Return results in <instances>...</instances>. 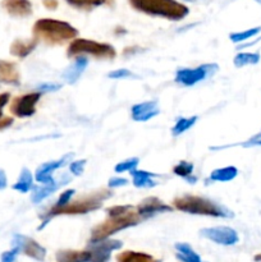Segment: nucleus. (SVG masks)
I'll list each match as a JSON object with an SVG mask.
<instances>
[{
	"label": "nucleus",
	"mask_w": 261,
	"mask_h": 262,
	"mask_svg": "<svg viewBox=\"0 0 261 262\" xmlns=\"http://www.w3.org/2000/svg\"><path fill=\"white\" fill-rule=\"evenodd\" d=\"M106 214L107 219L92 229L91 238H90L91 243L109 239L110 235L122 232L127 228L135 227L143 220L138 215L136 207L130 205H117V206L107 207Z\"/></svg>",
	"instance_id": "obj_1"
},
{
	"label": "nucleus",
	"mask_w": 261,
	"mask_h": 262,
	"mask_svg": "<svg viewBox=\"0 0 261 262\" xmlns=\"http://www.w3.org/2000/svg\"><path fill=\"white\" fill-rule=\"evenodd\" d=\"M112 196L113 192L109 191V189H100V191L94 192V193L81 197L76 201H71L61 209H49L41 216L42 217V224L38 227V230H42L53 217L59 216V215H84L87 212L99 210L102 206V202L106 201Z\"/></svg>",
	"instance_id": "obj_2"
},
{
	"label": "nucleus",
	"mask_w": 261,
	"mask_h": 262,
	"mask_svg": "<svg viewBox=\"0 0 261 262\" xmlns=\"http://www.w3.org/2000/svg\"><path fill=\"white\" fill-rule=\"evenodd\" d=\"M33 38L44 41L48 45H63L69 40H73L78 35V31L64 20L42 18L36 20L32 28Z\"/></svg>",
	"instance_id": "obj_3"
},
{
	"label": "nucleus",
	"mask_w": 261,
	"mask_h": 262,
	"mask_svg": "<svg viewBox=\"0 0 261 262\" xmlns=\"http://www.w3.org/2000/svg\"><path fill=\"white\" fill-rule=\"evenodd\" d=\"M128 3L137 12L169 20H181L189 13L188 8L177 0H128Z\"/></svg>",
	"instance_id": "obj_4"
},
{
	"label": "nucleus",
	"mask_w": 261,
	"mask_h": 262,
	"mask_svg": "<svg viewBox=\"0 0 261 262\" xmlns=\"http://www.w3.org/2000/svg\"><path fill=\"white\" fill-rule=\"evenodd\" d=\"M173 206L182 212L192 215H205V216L212 217H233L230 210L216 202L211 201L209 199L200 196H191V194H184V196L176 197L173 201Z\"/></svg>",
	"instance_id": "obj_5"
},
{
	"label": "nucleus",
	"mask_w": 261,
	"mask_h": 262,
	"mask_svg": "<svg viewBox=\"0 0 261 262\" xmlns=\"http://www.w3.org/2000/svg\"><path fill=\"white\" fill-rule=\"evenodd\" d=\"M81 55H92L97 59H114L117 56V50L110 43L97 42L87 38H76L69 43L67 56L74 58Z\"/></svg>",
	"instance_id": "obj_6"
},
{
	"label": "nucleus",
	"mask_w": 261,
	"mask_h": 262,
	"mask_svg": "<svg viewBox=\"0 0 261 262\" xmlns=\"http://www.w3.org/2000/svg\"><path fill=\"white\" fill-rule=\"evenodd\" d=\"M219 69L217 64H204L197 68H181L176 73V82L183 86H193L204 81L207 76L215 73Z\"/></svg>",
	"instance_id": "obj_7"
},
{
	"label": "nucleus",
	"mask_w": 261,
	"mask_h": 262,
	"mask_svg": "<svg viewBox=\"0 0 261 262\" xmlns=\"http://www.w3.org/2000/svg\"><path fill=\"white\" fill-rule=\"evenodd\" d=\"M41 99V92H31L13 99L9 110L14 117L28 118L36 113V105Z\"/></svg>",
	"instance_id": "obj_8"
},
{
	"label": "nucleus",
	"mask_w": 261,
	"mask_h": 262,
	"mask_svg": "<svg viewBox=\"0 0 261 262\" xmlns=\"http://www.w3.org/2000/svg\"><path fill=\"white\" fill-rule=\"evenodd\" d=\"M123 243L118 239H105L100 242L89 243L87 251L91 255V261L90 262H109L112 252L120 250Z\"/></svg>",
	"instance_id": "obj_9"
},
{
	"label": "nucleus",
	"mask_w": 261,
	"mask_h": 262,
	"mask_svg": "<svg viewBox=\"0 0 261 262\" xmlns=\"http://www.w3.org/2000/svg\"><path fill=\"white\" fill-rule=\"evenodd\" d=\"M13 247L18 248L19 253L22 252L23 255L28 256V257L33 258L36 261L42 262L46 257V250L40 245V243L36 242L35 239L30 237H26L22 234H15L13 237L12 242Z\"/></svg>",
	"instance_id": "obj_10"
},
{
	"label": "nucleus",
	"mask_w": 261,
	"mask_h": 262,
	"mask_svg": "<svg viewBox=\"0 0 261 262\" xmlns=\"http://www.w3.org/2000/svg\"><path fill=\"white\" fill-rule=\"evenodd\" d=\"M200 234L220 246H234L240 241L238 233L229 227L205 228L200 230Z\"/></svg>",
	"instance_id": "obj_11"
},
{
	"label": "nucleus",
	"mask_w": 261,
	"mask_h": 262,
	"mask_svg": "<svg viewBox=\"0 0 261 262\" xmlns=\"http://www.w3.org/2000/svg\"><path fill=\"white\" fill-rule=\"evenodd\" d=\"M138 215L142 219H148V217L154 216L156 214H164V212L173 211V207L169 206L168 204L161 201L158 197H147V199L142 200L140 204L136 207Z\"/></svg>",
	"instance_id": "obj_12"
},
{
	"label": "nucleus",
	"mask_w": 261,
	"mask_h": 262,
	"mask_svg": "<svg viewBox=\"0 0 261 262\" xmlns=\"http://www.w3.org/2000/svg\"><path fill=\"white\" fill-rule=\"evenodd\" d=\"M72 156L73 155H72V154H69V155H66L64 158H61L60 160L48 161V163H44L42 165H40L37 169H36V173H35L36 181L40 182V183H42V184L53 183L54 171H55L56 169H59V168H61V166L66 165Z\"/></svg>",
	"instance_id": "obj_13"
},
{
	"label": "nucleus",
	"mask_w": 261,
	"mask_h": 262,
	"mask_svg": "<svg viewBox=\"0 0 261 262\" xmlns=\"http://www.w3.org/2000/svg\"><path fill=\"white\" fill-rule=\"evenodd\" d=\"M130 114L132 119L136 122H147L160 114V109L156 101H145L133 105Z\"/></svg>",
	"instance_id": "obj_14"
},
{
	"label": "nucleus",
	"mask_w": 261,
	"mask_h": 262,
	"mask_svg": "<svg viewBox=\"0 0 261 262\" xmlns=\"http://www.w3.org/2000/svg\"><path fill=\"white\" fill-rule=\"evenodd\" d=\"M2 7L12 17L25 18L32 14V4L30 0H3Z\"/></svg>",
	"instance_id": "obj_15"
},
{
	"label": "nucleus",
	"mask_w": 261,
	"mask_h": 262,
	"mask_svg": "<svg viewBox=\"0 0 261 262\" xmlns=\"http://www.w3.org/2000/svg\"><path fill=\"white\" fill-rule=\"evenodd\" d=\"M69 181H71L69 177L63 176V179H60V181H54L53 183L44 184V186L41 187H35V188H33L32 194H31V200H32L33 204H40L42 200H45L46 197L53 194L56 189H59L61 186L68 183Z\"/></svg>",
	"instance_id": "obj_16"
},
{
	"label": "nucleus",
	"mask_w": 261,
	"mask_h": 262,
	"mask_svg": "<svg viewBox=\"0 0 261 262\" xmlns=\"http://www.w3.org/2000/svg\"><path fill=\"white\" fill-rule=\"evenodd\" d=\"M0 83L12 84V86H18L20 83L17 64L0 59Z\"/></svg>",
	"instance_id": "obj_17"
},
{
	"label": "nucleus",
	"mask_w": 261,
	"mask_h": 262,
	"mask_svg": "<svg viewBox=\"0 0 261 262\" xmlns=\"http://www.w3.org/2000/svg\"><path fill=\"white\" fill-rule=\"evenodd\" d=\"M87 66H89V59H87V56H78V58L76 59V61L64 71L63 79L71 84L76 83V81L82 76V73H83V71L86 69Z\"/></svg>",
	"instance_id": "obj_18"
},
{
	"label": "nucleus",
	"mask_w": 261,
	"mask_h": 262,
	"mask_svg": "<svg viewBox=\"0 0 261 262\" xmlns=\"http://www.w3.org/2000/svg\"><path fill=\"white\" fill-rule=\"evenodd\" d=\"M38 41L36 38H31V40H15L13 41L10 45V54L17 58H26L30 55L37 46Z\"/></svg>",
	"instance_id": "obj_19"
},
{
	"label": "nucleus",
	"mask_w": 261,
	"mask_h": 262,
	"mask_svg": "<svg viewBox=\"0 0 261 262\" xmlns=\"http://www.w3.org/2000/svg\"><path fill=\"white\" fill-rule=\"evenodd\" d=\"M56 262H90L91 255L87 250L76 251V250H61L56 252Z\"/></svg>",
	"instance_id": "obj_20"
},
{
	"label": "nucleus",
	"mask_w": 261,
	"mask_h": 262,
	"mask_svg": "<svg viewBox=\"0 0 261 262\" xmlns=\"http://www.w3.org/2000/svg\"><path fill=\"white\" fill-rule=\"evenodd\" d=\"M132 176V183L133 186L137 188H150V187H155L156 182L153 181V177H156L154 173L146 170H132L129 171Z\"/></svg>",
	"instance_id": "obj_21"
},
{
	"label": "nucleus",
	"mask_w": 261,
	"mask_h": 262,
	"mask_svg": "<svg viewBox=\"0 0 261 262\" xmlns=\"http://www.w3.org/2000/svg\"><path fill=\"white\" fill-rule=\"evenodd\" d=\"M117 262H160L154 256L137 251H123L117 255Z\"/></svg>",
	"instance_id": "obj_22"
},
{
	"label": "nucleus",
	"mask_w": 261,
	"mask_h": 262,
	"mask_svg": "<svg viewBox=\"0 0 261 262\" xmlns=\"http://www.w3.org/2000/svg\"><path fill=\"white\" fill-rule=\"evenodd\" d=\"M177 258L182 262H202L201 257L192 250L188 243H176Z\"/></svg>",
	"instance_id": "obj_23"
},
{
	"label": "nucleus",
	"mask_w": 261,
	"mask_h": 262,
	"mask_svg": "<svg viewBox=\"0 0 261 262\" xmlns=\"http://www.w3.org/2000/svg\"><path fill=\"white\" fill-rule=\"evenodd\" d=\"M238 176V169L235 166H225V168L215 169L210 174V179L214 182H229Z\"/></svg>",
	"instance_id": "obj_24"
},
{
	"label": "nucleus",
	"mask_w": 261,
	"mask_h": 262,
	"mask_svg": "<svg viewBox=\"0 0 261 262\" xmlns=\"http://www.w3.org/2000/svg\"><path fill=\"white\" fill-rule=\"evenodd\" d=\"M33 187V178L31 171L27 168H23L20 171V176L18 181L13 184V189L14 191L20 192V193H27L31 188Z\"/></svg>",
	"instance_id": "obj_25"
},
{
	"label": "nucleus",
	"mask_w": 261,
	"mask_h": 262,
	"mask_svg": "<svg viewBox=\"0 0 261 262\" xmlns=\"http://www.w3.org/2000/svg\"><path fill=\"white\" fill-rule=\"evenodd\" d=\"M258 61H260V54L258 53H240L235 55L233 63L237 68H242L246 66L257 64Z\"/></svg>",
	"instance_id": "obj_26"
},
{
	"label": "nucleus",
	"mask_w": 261,
	"mask_h": 262,
	"mask_svg": "<svg viewBox=\"0 0 261 262\" xmlns=\"http://www.w3.org/2000/svg\"><path fill=\"white\" fill-rule=\"evenodd\" d=\"M71 7L81 10H91L94 8L100 7L110 3V0H66Z\"/></svg>",
	"instance_id": "obj_27"
},
{
	"label": "nucleus",
	"mask_w": 261,
	"mask_h": 262,
	"mask_svg": "<svg viewBox=\"0 0 261 262\" xmlns=\"http://www.w3.org/2000/svg\"><path fill=\"white\" fill-rule=\"evenodd\" d=\"M197 119H199V117H196V115L191 118H178L176 124H174L173 129H171V135L173 136L182 135V133H184L186 130H188L189 128L197 122Z\"/></svg>",
	"instance_id": "obj_28"
},
{
	"label": "nucleus",
	"mask_w": 261,
	"mask_h": 262,
	"mask_svg": "<svg viewBox=\"0 0 261 262\" xmlns=\"http://www.w3.org/2000/svg\"><path fill=\"white\" fill-rule=\"evenodd\" d=\"M173 173L187 181L192 176V173H193V164L188 163V161H181V163L177 164L173 168Z\"/></svg>",
	"instance_id": "obj_29"
},
{
	"label": "nucleus",
	"mask_w": 261,
	"mask_h": 262,
	"mask_svg": "<svg viewBox=\"0 0 261 262\" xmlns=\"http://www.w3.org/2000/svg\"><path fill=\"white\" fill-rule=\"evenodd\" d=\"M260 31H261V27H255V28H251V30L243 31V32L230 33L229 37L233 42H242V41H246L248 40V38L253 37L255 35H257Z\"/></svg>",
	"instance_id": "obj_30"
},
{
	"label": "nucleus",
	"mask_w": 261,
	"mask_h": 262,
	"mask_svg": "<svg viewBox=\"0 0 261 262\" xmlns=\"http://www.w3.org/2000/svg\"><path fill=\"white\" fill-rule=\"evenodd\" d=\"M138 163H140V159H138V158L127 159V160L120 161V163H118L117 165H115L114 170L117 171V173H124V171H132V170H135L136 166L138 165Z\"/></svg>",
	"instance_id": "obj_31"
},
{
	"label": "nucleus",
	"mask_w": 261,
	"mask_h": 262,
	"mask_svg": "<svg viewBox=\"0 0 261 262\" xmlns=\"http://www.w3.org/2000/svg\"><path fill=\"white\" fill-rule=\"evenodd\" d=\"M74 193H76V191H74V189H68V191L63 192V193L60 194V197H59L58 201H56V204L54 205V206H51L50 209L56 210V209H61V207H64L67 204H69V202H71L72 197H73Z\"/></svg>",
	"instance_id": "obj_32"
},
{
	"label": "nucleus",
	"mask_w": 261,
	"mask_h": 262,
	"mask_svg": "<svg viewBox=\"0 0 261 262\" xmlns=\"http://www.w3.org/2000/svg\"><path fill=\"white\" fill-rule=\"evenodd\" d=\"M132 72L128 71V69L122 68V69H115V71L107 73V77L112 79H122V78H129L132 77Z\"/></svg>",
	"instance_id": "obj_33"
},
{
	"label": "nucleus",
	"mask_w": 261,
	"mask_h": 262,
	"mask_svg": "<svg viewBox=\"0 0 261 262\" xmlns=\"http://www.w3.org/2000/svg\"><path fill=\"white\" fill-rule=\"evenodd\" d=\"M84 166H86V160H78V161H73L69 165V170L73 176H81L84 170Z\"/></svg>",
	"instance_id": "obj_34"
},
{
	"label": "nucleus",
	"mask_w": 261,
	"mask_h": 262,
	"mask_svg": "<svg viewBox=\"0 0 261 262\" xmlns=\"http://www.w3.org/2000/svg\"><path fill=\"white\" fill-rule=\"evenodd\" d=\"M18 253H19L18 248L13 247L10 251H7V252L2 253V258H0V262H15V258H17Z\"/></svg>",
	"instance_id": "obj_35"
},
{
	"label": "nucleus",
	"mask_w": 261,
	"mask_h": 262,
	"mask_svg": "<svg viewBox=\"0 0 261 262\" xmlns=\"http://www.w3.org/2000/svg\"><path fill=\"white\" fill-rule=\"evenodd\" d=\"M242 147H253V146H261V130L258 133H256L255 136H252L251 138H248L246 142L241 143Z\"/></svg>",
	"instance_id": "obj_36"
},
{
	"label": "nucleus",
	"mask_w": 261,
	"mask_h": 262,
	"mask_svg": "<svg viewBox=\"0 0 261 262\" xmlns=\"http://www.w3.org/2000/svg\"><path fill=\"white\" fill-rule=\"evenodd\" d=\"M61 89V84L59 83H42L37 87V90L44 92H54V91H58V90Z\"/></svg>",
	"instance_id": "obj_37"
},
{
	"label": "nucleus",
	"mask_w": 261,
	"mask_h": 262,
	"mask_svg": "<svg viewBox=\"0 0 261 262\" xmlns=\"http://www.w3.org/2000/svg\"><path fill=\"white\" fill-rule=\"evenodd\" d=\"M127 184H128V179H125V178H110L109 179V187H112V188L127 186Z\"/></svg>",
	"instance_id": "obj_38"
},
{
	"label": "nucleus",
	"mask_w": 261,
	"mask_h": 262,
	"mask_svg": "<svg viewBox=\"0 0 261 262\" xmlns=\"http://www.w3.org/2000/svg\"><path fill=\"white\" fill-rule=\"evenodd\" d=\"M10 99V94L4 92V94H0V118H3V107L8 104Z\"/></svg>",
	"instance_id": "obj_39"
},
{
	"label": "nucleus",
	"mask_w": 261,
	"mask_h": 262,
	"mask_svg": "<svg viewBox=\"0 0 261 262\" xmlns=\"http://www.w3.org/2000/svg\"><path fill=\"white\" fill-rule=\"evenodd\" d=\"M12 124H13V118H10V117L0 118V130L7 129V128L10 127Z\"/></svg>",
	"instance_id": "obj_40"
},
{
	"label": "nucleus",
	"mask_w": 261,
	"mask_h": 262,
	"mask_svg": "<svg viewBox=\"0 0 261 262\" xmlns=\"http://www.w3.org/2000/svg\"><path fill=\"white\" fill-rule=\"evenodd\" d=\"M42 4L46 9L49 10H55L58 8L59 2L58 0H42Z\"/></svg>",
	"instance_id": "obj_41"
},
{
	"label": "nucleus",
	"mask_w": 261,
	"mask_h": 262,
	"mask_svg": "<svg viewBox=\"0 0 261 262\" xmlns=\"http://www.w3.org/2000/svg\"><path fill=\"white\" fill-rule=\"evenodd\" d=\"M7 184H8L7 176H5L4 170H2V169H0V191L5 188V187H7Z\"/></svg>",
	"instance_id": "obj_42"
},
{
	"label": "nucleus",
	"mask_w": 261,
	"mask_h": 262,
	"mask_svg": "<svg viewBox=\"0 0 261 262\" xmlns=\"http://www.w3.org/2000/svg\"><path fill=\"white\" fill-rule=\"evenodd\" d=\"M255 261L261 262V253H260V255H256V256H255Z\"/></svg>",
	"instance_id": "obj_43"
}]
</instances>
